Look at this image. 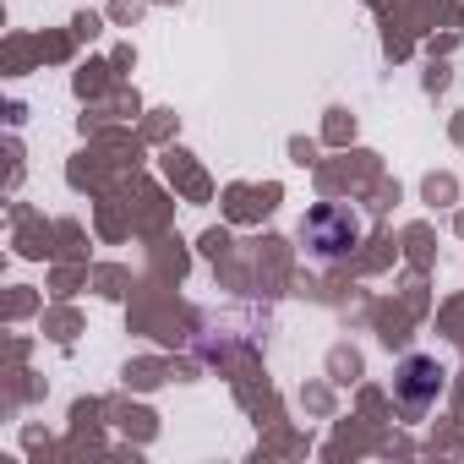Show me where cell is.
<instances>
[{
  "instance_id": "6da1fadb",
  "label": "cell",
  "mask_w": 464,
  "mask_h": 464,
  "mask_svg": "<svg viewBox=\"0 0 464 464\" xmlns=\"http://www.w3.org/2000/svg\"><path fill=\"white\" fill-rule=\"evenodd\" d=\"M301 241L312 246L317 263H339V257L361 241V218H355L350 208H339V202H317V208L306 213V224H301Z\"/></svg>"
},
{
  "instance_id": "7a4b0ae2",
  "label": "cell",
  "mask_w": 464,
  "mask_h": 464,
  "mask_svg": "<svg viewBox=\"0 0 464 464\" xmlns=\"http://www.w3.org/2000/svg\"><path fill=\"white\" fill-rule=\"evenodd\" d=\"M442 393V366L431 355H404L399 372H393V399L404 415H426Z\"/></svg>"
}]
</instances>
